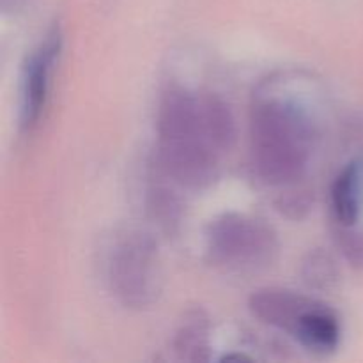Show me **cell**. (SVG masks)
<instances>
[{"mask_svg": "<svg viewBox=\"0 0 363 363\" xmlns=\"http://www.w3.org/2000/svg\"><path fill=\"white\" fill-rule=\"evenodd\" d=\"M300 77L262 82L250 108L252 167L268 186H291L307 176L319 142V119Z\"/></svg>", "mask_w": 363, "mask_h": 363, "instance_id": "cell-2", "label": "cell"}, {"mask_svg": "<svg viewBox=\"0 0 363 363\" xmlns=\"http://www.w3.org/2000/svg\"><path fill=\"white\" fill-rule=\"evenodd\" d=\"M7 2H9V0H4V4H6V6H7ZM14 2H16V0H14Z\"/></svg>", "mask_w": 363, "mask_h": 363, "instance_id": "cell-10", "label": "cell"}, {"mask_svg": "<svg viewBox=\"0 0 363 363\" xmlns=\"http://www.w3.org/2000/svg\"><path fill=\"white\" fill-rule=\"evenodd\" d=\"M311 301L312 298L294 293V291L266 287L252 294L248 307H250L252 315L259 321L291 335L298 319L311 305Z\"/></svg>", "mask_w": 363, "mask_h": 363, "instance_id": "cell-6", "label": "cell"}, {"mask_svg": "<svg viewBox=\"0 0 363 363\" xmlns=\"http://www.w3.org/2000/svg\"><path fill=\"white\" fill-rule=\"evenodd\" d=\"M106 282L124 307H149L160 291L156 241L142 230H126L116 238L106 255Z\"/></svg>", "mask_w": 363, "mask_h": 363, "instance_id": "cell-4", "label": "cell"}, {"mask_svg": "<svg viewBox=\"0 0 363 363\" xmlns=\"http://www.w3.org/2000/svg\"><path fill=\"white\" fill-rule=\"evenodd\" d=\"M62 45V28L53 25L25 59L20 84V128L25 133H32L45 116Z\"/></svg>", "mask_w": 363, "mask_h": 363, "instance_id": "cell-5", "label": "cell"}, {"mask_svg": "<svg viewBox=\"0 0 363 363\" xmlns=\"http://www.w3.org/2000/svg\"><path fill=\"white\" fill-rule=\"evenodd\" d=\"M156 133L163 174L183 188L204 190L218 179L236 140V121L216 94L170 87L160 101Z\"/></svg>", "mask_w": 363, "mask_h": 363, "instance_id": "cell-1", "label": "cell"}, {"mask_svg": "<svg viewBox=\"0 0 363 363\" xmlns=\"http://www.w3.org/2000/svg\"><path fill=\"white\" fill-rule=\"evenodd\" d=\"M333 220L344 233H351L358 225L363 211V162L347 163L332 184Z\"/></svg>", "mask_w": 363, "mask_h": 363, "instance_id": "cell-8", "label": "cell"}, {"mask_svg": "<svg viewBox=\"0 0 363 363\" xmlns=\"http://www.w3.org/2000/svg\"><path fill=\"white\" fill-rule=\"evenodd\" d=\"M291 337L303 347L318 353H330L339 347L342 326L335 311L318 300H312L298 319Z\"/></svg>", "mask_w": 363, "mask_h": 363, "instance_id": "cell-7", "label": "cell"}, {"mask_svg": "<svg viewBox=\"0 0 363 363\" xmlns=\"http://www.w3.org/2000/svg\"><path fill=\"white\" fill-rule=\"evenodd\" d=\"M174 347L183 360H209V323L201 312L188 315L181 325Z\"/></svg>", "mask_w": 363, "mask_h": 363, "instance_id": "cell-9", "label": "cell"}, {"mask_svg": "<svg viewBox=\"0 0 363 363\" xmlns=\"http://www.w3.org/2000/svg\"><path fill=\"white\" fill-rule=\"evenodd\" d=\"M206 250L220 268L252 273L269 268L279 255V238L262 220L223 213L206 230Z\"/></svg>", "mask_w": 363, "mask_h": 363, "instance_id": "cell-3", "label": "cell"}]
</instances>
